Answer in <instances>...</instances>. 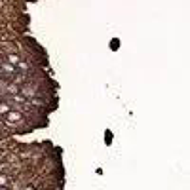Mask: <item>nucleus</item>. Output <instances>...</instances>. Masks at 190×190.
Here are the masks:
<instances>
[{
    "label": "nucleus",
    "mask_w": 190,
    "mask_h": 190,
    "mask_svg": "<svg viewBox=\"0 0 190 190\" xmlns=\"http://www.w3.org/2000/svg\"><path fill=\"white\" fill-rule=\"evenodd\" d=\"M4 61L10 63V65H13V67H17V65L23 61V53H8V55L4 57Z\"/></svg>",
    "instance_id": "f257e3e1"
},
{
    "label": "nucleus",
    "mask_w": 190,
    "mask_h": 190,
    "mask_svg": "<svg viewBox=\"0 0 190 190\" xmlns=\"http://www.w3.org/2000/svg\"><path fill=\"white\" fill-rule=\"evenodd\" d=\"M12 181H13V179H12L8 173H2V171H0V186H10Z\"/></svg>",
    "instance_id": "f03ea898"
},
{
    "label": "nucleus",
    "mask_w": 190,
    "mask_h": 190,
    "mask_svg": "<svg viewBox=\"0 0 190 190\" xmlns=\"http://www.w3.org/2000/svg\"><path fill=\"white\" fill-rule=\"evenodd\" d=\"M0 190H12L10 186H0Z\"/></svg>",
    "instance_id": "7ed1b4c3"
}]
</instances>
